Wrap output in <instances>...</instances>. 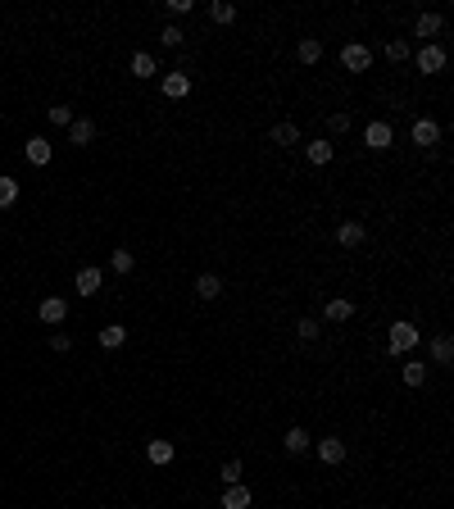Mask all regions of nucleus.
Here are the masks:
<instances>
[{
    "instance_id": "nucleus-14",
    "label": "nucleus",
    "mask_w": 454,
    "mask_h": 509,
    "mask_svg": "<svg viewBox=\"0 0 454 509\" xmlns=\"http://www.w3.org/2000/svg\"><path fill=\"white\" fill-rule=\"evenodd\" d=\"M195 296H200V301H218V296H223L218 273H200V278H195Z\"/></svg>"
},
{
    "instance_id": "nucleus-23",
    "label": "nucleus",
    "mask_w": 454,
    "mask_h": 509,
    "mask_svg": "<svg viewBox=\"0 0 454 509\" xmlns=\"http://www.w3.org/2000/svg\"><path fill=\"white\" fill-rule=\"evenodd\" d=\"M132 73H137V78H155V73H159L155 55L150 51H137V55H132Z\"/></svg>"
},
{
    "instance_id": "nucleus-8",
    "label": "nucleus",
    "mask_w": 454,
    "mask_h": 509,
    "mask_svg": "<svg viewBox=\"0 0 454 509\" xmlns=\"http://www.w3.org/2000/svg\"><path fill=\"white\" fill-rule=\"evenodd\" d=\"M64 318H68V301H64V296H46V301H41V323L55 328V323H64Z\"/></svg>"
},
{
    "instance_id": "nucleus-24",
    "label": "nucleus",
    "mask_w": 454,
    "mask_h": 509,
    "mask_svg": "<svg viewBox=\"0 0 454 509\" xmlns=\"http://www.w3.org/2000/svg\"><path fill=\"white\" fill-rule=\"evenodd\" d=\"M28 159L32 164H51V141L46 136H28Z\"/></svg>"
},
{
    "instance_id": "nucleus-21",
    "label": "nucleus",
    "mask_w": 454,
    "mask_h": 509,
    "mask_svg": "<svg viewBox=\"0 0 454 509\" xmlns=\"http://www.w3.org/2000/svg\"><path fill=\"white\" fill-rule=\"evenodd\" d=\"M273 141H277V146H300V128H296L291 119H282L277 128H273Z\"/></svg>"
},
{
    "instance_id": "nucleus-4",
    "label": "nucleus",
    "mask_w": 454,
    "mask_h": 509,
    "mask_svg": "<svg viewBox=\"0 0 454 509\" xmlns=\"http://www.w3.org/2000/svg\"><path fill=\"white\" fill-rule=\"evenodd\" d=\"M341 64H346L350 73H368V64H373V51L359 46V41H350L346 51H341Z\"/></svg>"
},
{
    "instance_id": "nucleus-10",
    "label": "nucleus",
    "mask_w": 454,
    "mask_h": 509,
    "mask_svg": "<svg viewBox=\"0 0 454 509\" xmlns=\"http://www.w3.org/2000/svg\"><path fill=\"white\" fill-rule=\"evenodd\" d=\"M250 505H254V495H250L245 482H232V487L223 491V509H250Z\"/></svg>"
},
{
    "instance_id": "nucleus-35",
    "label": "nucleus",
    "mask_w": 454,
    "mask_h": 509,
    "mask_svg": "<svg viewBox=\"0 0 454 509\" xmlns=\"http://www.w3.org/2000/svg\"><path fill=\"white\" fill-rule=\"evenodd\" d=\"M327 132H332V136L350 132V114H332V119H327Z\"/></svg>"
},
{
    "instance_id": "nucleus-30",
    "label": "nucleus",
    "mask_w": 454,
    "mask_h": 509,
    "mask_svg": "<svg viewBox=\"0 0 454 509\" xmlns=\"http://www.w3.org/2000/svg\"><path fill=\"white\" fill-rule=\"evenodd\" d=\"M210 19H214V23H232V19H237V9H232L227 0H214V5H210Z\"/></svg>"
},
{
    "instance_id": "nucleus-27",
    "label": "nucleus",
    "mask_w": 454,
    "mask_h": 509,
    "mask_svg": "<svg viewBox=\"0 0 454 509\" xmlns=\"http://www.w3.org/2000/svg\"><path fill=\"white\" fill-rule=\"evenodd\" d=\"M109 268H114V273H132V268H137V255H132V251H114V255H109Z\"/></svg>"
},
{
    "instance_id": "nucleus-34",
    "label": "nucleus",
    "mask_w": 454,
    "mask_h": 509,
    "mask_svg": "<svg viewBox=\"0 0 454 509\" xmlns=\"http://www.w3.org/2000/svg\"><path fill=\"white\" fill-rule=\"evenodd\" d=\"M164 9H168V19H182V14H191V0H164Z\"/></svg>"
},
{
    "instance_id": "nucleus-3",
    "label": "nucleus",
    "mask_w": 454,
    "mask_h": 509,
    "mask_svg": "<svg viewBox=\"0 0 454 509\" xmlns=\"http://www.w3.org/2000/svg\"><path fill=\"white\" fill-rule=\"evenodd\" d=\"M391 141H396V132H391L386 119H373L363 128V146H368V151H391Z\"/></svg>"
},
{
    "instance_id": "nucleus-32",
    "label": "nucleus",
    "mask_w": 454,
    "mask_h": 509,
    "mask_svg": "<svg viewBox=\"0 0 454 509\" xmlns=\"http://www.w3.org/2000/svg\"><path fill=\"white\" fill-rule=\"evenodd\" d=\"M46 119H51L55 128H68V123H73V109H68V105H55V109H46Z\"/></svg>"
},
{
    "instance_id": "nucleus-17",
    "label": "nucleus",
    "mask_w": 454,
    "mask_h": 509,
    "mask_svg": "<svg viewBox=\"0 0 454 509\" xmlns=\"http://www.w3.org/2000/svg\"><path fill=\"white\" fill-rule=\"evenodd\" d=\"M454 359V341L450 332H440V337H432V364H450Z\"/></svg>"
},
{
    "instance_id": "nucleus-31",
    "label": "nucleus",
    "mask_w": 454,
    "mask_h": 509,
    "mask_svg": "<svg viewBox=\"0 0 454 509\" xmlns=\"http://www.w3.org/2000/svg\"><path fill=\"white\" fill-rule=\"evenodd\" d=\"M159 41H164V46H168V51H173V46H182V41H187V32H182V28H177V23H168V28H164V32H159Z\"/></svg>"
},
{
    "instance_id": "nucleus-36",
    "label": "nucleus",
    "mask_w": 454,
    "mask_h": 509,
    "mask_svg": "<svg viewBox=\"0 0 454 509\" xmlns=\"http://www.w3.org/2000/svg\"><path fill=\"white\" fill-rule=\"evenodd\" d=\"M68 346H73L68 332H55V337H51V351H59V355H68Z\"/></svg>"
},
{
    "instance_id": "nucleus-2",
    "label": "nucleus",
    "mask_w": 454,
    "mask_h": 509,
    "mask_svg": "<svg viewBox=\"0 0 454 509\" xmlns=\"http://www.w3.org/2000/svg\"><path fill=\"white\" fill-rule=\"evenodd\" d=\"M413 64H418V73H427V78H432V73L445 69V46H436V41L418 46V51H413Z\"/></svg>"
},
{
    "instance_id": "nucleus-6",
    "label": "nucleus",
    "mask_w": 454,
    "mask_h": 509,
    "mask_svg": "<svg viewBox=\"0 0 454 509\" xmlns=\"http://www.w3.org/2000/svg\"><path fill=\"white\" fill-rule=\"evenodd\" d=\"M318 459H323V464H346V441H341V437H323V441H318Z\"/></svg>"
},
{
    "instance_id": "nucleus-15",
    "label": "nucleus",
    "mask_w": 454,
    "mask_h": 509,
    "mask_svg": "<svg viewBox=\"0 0 454 509\" xmlns=\"http://www.w3.org/2000/svg\"><path fill=\"white\" fill-rule=\"evenodd\" d=\"M332 141H309V146H304V159H309V164L314 168H323V164H332Z\"/></svg>"
},
{
    "instance_id": "nucleus-28",
    "label": "nucleus",
    "mask_w": 454,
    "mask_h": 509,
    "mask_svg": "<svg viewBox=\"0 0 454 509\" xmlns=\"http://www.w3.org/2000/svg\"><path fill=\"white\" fill-rule=\"evenodd\" d=\"M218 478H223L227 487H232V482H245V464H241V459H227V464L218 468Z\"/></svg>"
},
{
    "instance_id": "nucleus-18",
    "label": "nucleus",
    "mask_w": 454,
    "mask_h": 509,
    "mask_svg": "<svg viewBox=\"0 0 454 509\" xmlns=\"http://www.w3.org/2000/svg\"><path fill=\"white\" fill-rule=\"evenodd\" d=\"M323 318H327V323H350V318H354V305H350V301H327Z\"/></svg>"
},
{
    "instance_id": "nucleus-16",
    "label": "nucleus",
    "mask_w": 454,
    "mask_h": 509,
    "mask_svg": "<svg viewBox=\"0 0 454 509\" xmlns=\"http://www.w3.org/2000/svg\"><path fill=\"white\" fill-rule=\"evenodd\" d=\"M282 445H287L291 455H304V450H309V445H314V437H309V432H304V428H287V437H282Z\"/></svg>"
},
{
    "instance_id": "nucleus-25",
    "label": "nucleus",
    "mask_w": 454,
    "mask_h": 509,
    "mask_svg": "<svg viewBox=\"0 0 454 509\" xmlns=\"http://www.w3.org/2000/svg\"><path fill=\"white\" fill-rule=\"evenodd\" d=\"M296 55H300V64H318V59H323V41H318V36H304Z\"/></svg>"
},
{
    "instance_id": "nucleus-9",
    "label": "nucleus",
    "mask_w": 454,
    "mask_h": 509,
    "mask_svg": "<svg viewBox=\"0 0 454 509\" xmlns=\"http://www.w3.org/2000/svg\"><path fill=\"white\" fill-rule=\"evenodd\" d=\"M440 28H445L440 14H418V19H413V36H423V46L432 41V36H440Z\"/></svg>"
},
{
    "instance_id": "nucleus-26",
    "label": "nucleus",
    "mask_w": 454,
    "mask_h": 509,
    "mask_svg": "<svg viewBox=\"0 0 454 509\" xmlns=\"http://www.w3.org/2000/svg\"><path fill=\"white\" fill-rule=\"evenodd\" d=\"M400 378L409 382V387H423V382H427V364H423V359H409V364L400 368Z\"/></svg>"
},
{
    "instance_id": "nucleus-22",
    "label": "nucleus",
    "mask_w": 454,
    "mask_h": 509,
    "mask_svg": "<svg viewBox=\"0 0 454 509\" xmlns=\"http://www.w3.org/2000/svg\"><path fill=\"white\" fill-rule=\"evenodd\" d=\"M123 341H128V328H123V323H109V328H100V346H105V351H118Z\"/></svg>"
},
{
    "instance_id": "nucleus-5",
    "label": "nucleus",
    "mask_w": 454,
    "mask_h": 509,
    "mask_svg": "<svg viewBox=\"0 0 454 509\" xmlns=\"http://www.w3.org/2000/svg\"><path fill=\"white\" fill-rule=\"evenodd\" d=\"M159 91H164L168 101H182V96H191V78L187 73H164V78H159Z\"/></svg>"
},
{
    "instance_id": "nucleus-7",
    "label": "nucleus",
    "mask_w": 454,
    "mask_h": 509,
    "mask_svg": "<svg viewBox=\"0 0 454 509\" xmlns=\"http://www.w3.org/2000/svg\"><path fill=\"white\" fill-rule=\"evenodd\" d=\"M363 237H368V232H363V223H359V218H346V223L336 228V241L346 246V251H354V246H363Z\"/></svg>"
},
{
    "instance_id": "nucleus-1",
    "label": "nucleus",
    "mask_w": 454,
    "mask_h": 509,
    "mask_svg": "<svg viewBox=\"0 0 454 509\" xmlns=\"http://www.w3.org/2000/svg\"><path fill=\"white\" fill-rule=\"evenodd\" d=\"M423 341V332H418V323H409V318H400V323H391V337H386V351L391 355H409L413 346Z\"/></svg>"
},
{
    "instance_id": "nucleus-13",
    "label": "nucleus",
    "mask_w": 454,
    "mask_h": 509,
    "mask_svg": "<svg viewBox=\"0 0 454 509\" xmlns=\"http://www.w3.org/2000/svg\"><path fill=\"white\" fill-rule=\"evenodd\" d=\"M68 141H73V146H91V141H96V123H91V119H73V123H68Z\"/></svg>"
},
{
    "instance_id": "nucleus-33",
    "label": "nucleus",
    "mask_w": 454,
    "mask_h": 509,
    "mask_svg": "<svg viewBox=\"0 0 454 509\" xmlns=\"http://www.w3.org/2000/svg\"><path fill=\"white\" fill-rule=\"evenodd\" d=\"M296 332H300V341H318V332H323V328H318V318H300Z\"/></svg>"
},
{
    "instance_id": "nucleus-20",
    "label": "nucleus",
    "mask_w": 454,
    "mask_h": 509,
    "mask_svg": "<svg viewBox=\"0 0 454 509\" xmlns=\"http://www.w3.org/2000/svg\"><path fill=\"white\" fill-rule=\"evenodd\" d=\"M78 296H100V268H82L78 273Z\"/></svg>"
},
{
    "instance_id": "nucleus-12",
    "label": "nucleus",
    "mask_w": 454,
    "mask_h": 509,
    "mask_svg": "<svg viewBox=\"0 0 454 509\" xmlns=\"http://www.w3.org/2000/svg\"><path fill=\"white\" fill-rule=\"evenodd\" d=\"M145 459H150V464H159V468L173 464V441H168V437H155L150 445H145Z\"/></svg>"
},
{
    "instance_id": "nucleus-29",
    "label": "nucleus",
    "mask_w": 454,
    "mask_h": 509,
    "mask_svg": "<svg viewBox=\"0 0 454 509\" xmlns=\"http://www.w3.org/2000/svg\"><path fill=\"white\" fill-rule=\"evenodd\" d=\"M19 201V182L14 178H0V209H9Z\"/></svg>"
},
{
    "instance_id": "nucleus-11",
    "label": "nucleus",
    "mask_w": 454,
    "mask_h": 509,
    "mask_svg": "<svg viewBox=\"0 0 454 509\" xmlns=\"http://www.w3.org/2000/svg\"><path fill=\"white\" fill-rule=\"evenodd\" d=\"M440 141V123L436 119H418L413 123V146H436Z\"/></svg>"
},
{
    "instance_id": "nucleus-19",
    "label": "nucleus",
    "mask_w": 454,
    "mask_h": 509,
    "mask_svg": "<svg viewBox=\"0 0 454 509\" xmlns=\"http://www.w3.org/2000/svg\"><path fill=\"white\" fill-rule=\"evenodd\" d=\"M386 59H391V64H404V59H413V46L404 41V36H391V41H386Z\"/></svg>"
}]
</instances>
